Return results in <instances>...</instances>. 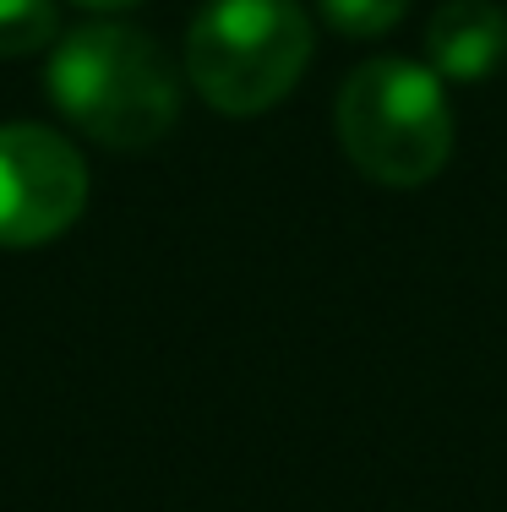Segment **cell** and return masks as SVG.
Segmentation results:
<instances>
[{
	"mask_svg": "<svg viewBox=\"0 0 507 512\" xmlns=\"http://www.w3.org/2000/svg\"><path fill=\"white\" fill-rule=\"evenodd\" d=\"M338 142L366 180L426 186L453 153L448 82L398 55L366 60L338 88Z\"/></svg>",
	"mask_w": 507,
	"mask_h": 512,
	"instance_id": "cell-2",
	"label": "cell"
},
{
	"mask_svg": "<svg viewBox=\"0 0 507 512\" xmlns=\"http://www.w3.org/2000/svg\"><path fill=\"white\" fill-rule=\"evenodd\" d=\"M88 207V169L60 131L33 120L0 126V246L28 251L66 235Z\"/></svg>",
	"mask_w": 507,
	"mask_h": 512,
	"instance_id": "cell-4",
	"label": "cell"
},
{
	"mask_svg": "<svg viewBox=\"0 0 507 512\" xmlns=\"http://www.w3.org/2000/svg\"><path fill=\"white\" fill-rule=\"evenodd\" d=\"M55 44V0H0V55L17 60Z\"/></svg>",
	"mask_w": 507,
	"mask_h": 512,
	"instance_id": "cell-6",
	"label": "cell"
},
{
	"mask_svg": "<svg viewBox=\"0 0 507 512\" xmlns=\"http://www.w3.org/2000/svg\"><path fill=\"white\" fill-rule=\"evenodd\" d=\"M426 60L442 82H486L507 60V11L497 0H448L426 22Z\"/></svg>",
	"mask_w": 507,
	"mask_h": 512,
	"instance_id": "cell-5",
	"label": "cell"
},
{
	"mask_svg": "<svg viewBox=\"0 0 507 512\" xmlns=\"http://www.w3.org/2000/svg\"><path fill=\"white\" fill-rule=\"evenodd\" d=\"M317 6L344 39H377V33L398 28V17L409 11V0H317Z\"/></svg>",
	"mask_w": 507,
	"mask_h": 512,
	"instance_id": "cell-7",
	"label": "cell"
},
{
	"mask_svg": "<svg viewBox=\"0 0 507 512\" xmlns=\"http://www.w3.org/2000/svg\"><path fill=\"white\" fill-rule=\"evenodd\" d=\"M311 17L300 0H208L186 33V77L219 115H262L300 82Z\"/></svg>",
	"mask_w": 507,
	"mask_h": 512,
	"instance_id": "cell-3",
	"label": "cell"
},
{
	"mask_svg": "<svg viewBox=\"0 0 507 512\" xmlns=\"http://www.w3.org/2000/svg\"><path fill=\"white\" fill-rule=\"evenodd\" d=\"M50 99L104 148H153L180 120L175 66L148 33L93 22L50 50Z\"/></svg>",
	"mask_w": 507,
	"mask_h": 512,
	"instance_id": "cell-1",
	"label": "cell"
},
{
	"mask_svg": "<svg viewBox=\"0 0 507 512\" xmlns=\"http://www.w3.org/2000/svg\"><path fill=\"white\" fill-rule=\"evenodd\" d=\"M77 6H93V11H120V6H137V0H77Z\"/></svg>",
	"mask_w": 507,
	"mask_h": 512,
	"instance_id": "cell-8",
	"label": "cell"
}]
</instances>
